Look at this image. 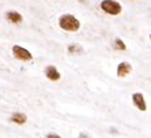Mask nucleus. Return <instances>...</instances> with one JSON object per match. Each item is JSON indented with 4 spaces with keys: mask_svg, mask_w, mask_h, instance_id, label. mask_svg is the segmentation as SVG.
Segmentation results:
<instances>
[{
    "mask_svg": "<svg viewBox=\"0 0 151 138\" xmlns=\"http://www.w3.org/2000/svg\"><path fill=\"white\" fill-rule=\"evenodd\" d=\"M150 41H151V34H150Z\"/></svg>",
    "mask_w": 151,
    "mask_h": 138,
    "instance_id": "obj_13",
    "label": "nucleus"
},
{
    "mask_svg": "<svg viewBox=\"0 0 151 138\" xmlns=\"http://www.w3.org/2000/svg\"><path fill=\"white\" fill-rule=\"evenodd\" d=\"M78 138H91V137H90V135H88L87 133H84V131H82V133L79 134V137H78Z\"/></svg>",
    "mask_w": 151,
    "mask_h": 138,
    "instance_id": "obj_12",
    "label": "nucleus"
},
{
    "mask_svg": "<svg viewBox=\"0 0 151 138\" xmlns=\"http://www.w3.org/2000/svg\"><path fill=\"white\" fill-rule=\"evenodd\" d=\"M6 19H7L8 22H11V23H21L22 22V15L18 12V11H7L6 12Z\"/></svg>",
    "mask_w": 151,
    "mask_h": 138,
    "instance_id": "obj_7",
    "label": "nucleus"
},
{
    "mask_svg": "<svg viewBox=\"0 0 151 138\" xmlns=\"http://www.w3.org/2000/svg\"><path fill=\"white\" fill-rule=\"evenodd\" d=\"M12 55H14L15 59L22 62H29L33 59V55L30 53V51H27L26 48L21 45H14L12 46Z\"/></svg>",
    "mask_w": 151,
    "mask_h": 138,
    "instance_id": "obj_3",
    "label": "nucleus"
},
{
    "mask_svg": "<svg viewBox=\"0 0 151 138\" xmlns=\"http://www.w3.org/2000/svg\"><path fill=\"white\" fill-rule=\"evenodd\" d=\"M10 121L15 124H25L26 122H27V116L22 112H14L12 115H11Z\"/></svg>",
    "mask_w": 151,
    "mask_h": 138,
    "instance_id": "obj_8",
    "label": "nucleus"
},
{
    "mask_svg": "<svg viewBox=\"0 0 151 138\" xmlns=\"http://www.w3.org/2000/svg\"><path fill=\"white\" fill-rule=\"evenodd\" d=\"M131 71H132L131 63H128V62H121V63H119V66H117L116 74L119 78H125L131 74Z\"/></svg>",
    "mask_w": 151,
    "mask_h": 138,
    "instance_id": "obj_5",
    "label": "nucleus"
},
{
    "mask_svg": "<svg viewBox=\"0 0 151 138\" xmlns=\"http://www.w3.org/2000/svg\"><path fill=\"white\" fill-rule=\"evenodd\" d=\"M131 99H132L134 105L136 107L139 111H142V112L147 111V103H146V99H144V96L142 94V93H134Z\"/></svg>",
    "mask_w": 151,
    "mask_h": 138,
    "instance_id": "obj_4",
    "label": "nucleus"
},
{
    "mask_svg": "<svg viewBox=\"0 0 151 138\" xmlns=\"http://www.w3.org/2000/svg\"><path fill=\"white\" fill-rule=\"evenodd\" d=\"M46 138H61L59 134H55V133H49V134L46 135Z\"/></svg>",
    "mask_w": 151,
    "mask_h": 138,
    "instance_id": "obj_11",
    "label": "nucleus"
},
{
    "mask_svg": "<svg viewBox=\"0 0 151 138\" xmlns=\"http://www.w3.org/2000/svg\"><path fill=\"white\" fill-rule=\"evenodd\" d=\"M82 52H83V48L79 44H71L68 46V53H71V55H81Z\"/></svg>",
    "mask_w": 151,
    "mask_h": 138,
    "instance_id": "obj_9",
    "label": "nucleus"
},
{
    "mask_svg": "<svg viewBox=\"0 0 151 138\" xmlns=\"http://www.w3.org/2000/svg\"><path fill=\"white\" fill-rule=\"evenodd\" d=\"M113 46H114V49H117V51H125L127 49V45L124 44V41L121 38H116V40H114Z\"/></svg>",
    "mask_w": 151,
    "mask_h": 138,
    "instance_id": "obj_10",
    "label": "nucleus"
},
{
    "mask_svg": "<svg viewBox=\"0 0 151 138\" xmlns=\"http://www.w3.org/2000/svg\"><path fill=\"white\" fill-rule=\"evenodd\" d=\"M59 26L65 32H78L81 29V22L71 14H64L59 18Z\"/></svg>",
    "mask_w": 151,
    "mask_h": 138,
    "instance_id": "obj_1",
    "label": "nucleus"
},
{
    "mask_svg": "<svg viewBox=\"0 0 151 138\" xmlns=\"http://www.w3.org/2000/svg\"><path fill=\"white\" fill-rule=\"evenodd\" d=\"M99 6H101V10L104 12L109 15H119L121 12V10H123L121 4L119 1H116V0H102Z\"/></svg>",
    "mask_w": 151,
    "mask_h": 138,
    "instance_id": "obj_2",
    "label": "nucleus"
},
{
    "mask_svg": "<svg viewBox=\"0 0 151 138\" xmlns=\"http://www.w3.org/2000/svg\"><path fill=\"white\" fill-rule=\"evenodd\" d=\"M45 75H46V78H48L49 81H59L60 78H61V75H60L59 70H57L55 66H46V68H45Z\"/></svg>",
    "mask_w": 151,
    "mask_h": 138,
    "instance_id": "obj_6",
    "label": "nucleus"
}]
</instances>
